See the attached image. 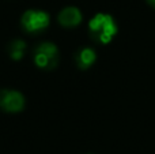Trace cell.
Instances as JSON below:
<instances>
[{"label":"cell","mask_w":155,"mask_h":154,"mask_svg":"<svg viewBox=\"0 0 155 154\" xmlns=\"http://www.w3.org/2000/svg\"><path fill=\"white\" fill-rule=\"evenodd\" d=\"M95 59H97V55H95V52H94V49L83 48V49H80L76 55V64L79 65V68L86 70V68H88L91 64H94Z\"/></svg>","instance_id":"obj_6"},{"label":"cell","mask_w":155,"mask_h":154,"mask_svg":"<svg viewBox=\"0 0 155 154\" xmlns=\"http://www.w3.org/2000/svg\"><path fill=\"white\" fill-rule=\"evenodd\" d=\"M49 21V15L45 11L30 10L26 11L22 16V26L29 33H38L48 27Z\"/></svg>","instance_id":"obj_3"},{"label":"cell","mask_w":155,"mask_h":154,"mask_svg":"<svg viewBox=\"0 0 155 154\" xmlns=\"http://www.w3.org/2000/svg\"><path fill=\"white\" fill-rule=\"evenodd\" d=\"M90 34L97 42L109 44L117 33V25L114 19L107 14H97L88 23Z\"/></svg>","instance_id":"obj_1"},{"label":"cell","mask_w":155,"mask_h":154,"mask_svg":"<svg viewBox=\"0 0 155 154\" xmlns=\"http://www.w3.org/2000/svg\"><path fill=\"white\" fill-rule=\"evenodd\" d=\"M25 51H26V42L22 40H15L10 44V48H8V52H10V56L12 57L14 60H19L23 57Z\"/></svg>","instance_id":"obj_7"},{"label":"cell","mask_w":155,"mask_h":154,"mask_svg":"<svg viewBox=\"0 0 155 154\" xmlns=\"http://www.w3.org/2000/svg\"><path fill=\"white\" fill-rule=\"evenodd\" d=\"M147 3H148L150 5H153V7L155 8V0H147Z\"/></svg>","instance_id":"obj_8"},{"label":"cell","mask_w":155,"mask_h":154,"mask_svg":"<svg viewBox=\"0 0 155 154\" xmlns=\"http://www.w3.org/2000/svg\"><path fill=\"white\" fill-rule=\"evenodd\" d=\"M34 62L40 68H54L59 62V51L51 42H42L34 51Z\"/></svg>","instance_id":"obj_2"},{"label":"cell","mask_w":155,"mask_h":154,"mask_svg":"<svg viewBox=\"0 0 155 154\" xmlns=\"http://www.w3.org/2000/svg\"><path fill=\"white\" fill-rule=\"evenodd\" d=\"M59 22L64 27H74L82 22V12L76 7H67L59 14Z\"/></svg>","instance_id":"obj_5"},{"label":"cell","mask_w":155,"mask_h":154,"mask_svg":"<svg viewBox=\"0 0 155 154\" xmlns=\"http://www.w3.org/2000/svg\"><path fill=\"white\" fill-rule=\"evenodd\" d=\"M25 98L15 90H0V108L5 112H19L23 109Z\"/></svg>","instance_id":"obj_4"}]
</instances>
